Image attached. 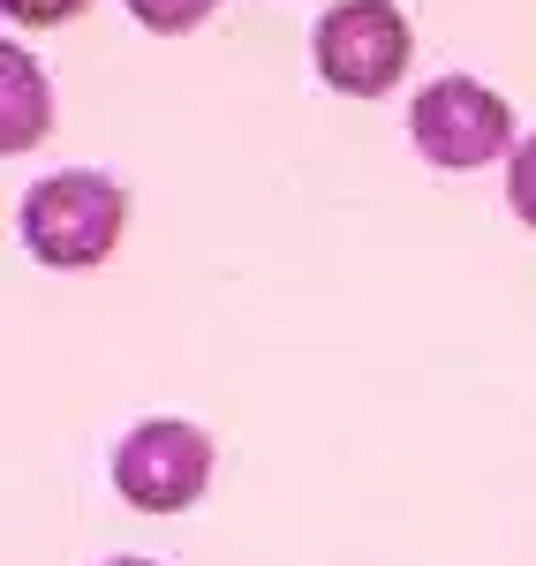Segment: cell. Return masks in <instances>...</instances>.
Returning a JSON list of instances; mask_svg holds the SVG:
<instances>
[{"label":"cell","instance_id":"cell-4","mask_svg":"<svg viewBox=\"0 0 536 566\" xmlns=\"http://www.w3.org/2000/svg\"><path fill=\"white\" fill-rule=\"evenodd\" d=\"M204 476H212V438L197 423H175V416L136 423L114 453V491L144 514H181L204 491Z\"/></svg>","mask_w":536,"mask_h":566},{"label":"cell","instance_id":"cell-2","mask_svg":"<svg viewBox=\"0 0 536 566\" xmlns=\"http://www.w3.org/2000/svg\"><path fill=\"white\" fill-rule=\"evenodd\" d=\"M408 129H416V151H423L431 167L469 175V167H492L498 151H506L514 114H506V98L484 91L476 76H439L431 91H416Z\"/></svg>","mask_w":536,"mask_h":566},{"label":"cell","instance_id":"cell-3","mask_svg":"<svg viewBox=\"0 0 536 566\" xmlns=\"http://www.w3.org/2000/svg\"><path fill=\"white\" fill-rule=\"evenodd\" d=\"M408 69V15L386 0H340L317 23V76L348 98H378L393 91Z\"/></svg>","mask_w":536,"mask_h":566},{"label":"cell","instance_id":"cell-1","mask_svg":"<svg viewBox=\"0 0 536 566\" xmlns=\"http://www.w3.org/2000/svg\"><path fill=\"white\" fill-rule=\"evenodd\" d=\"M122 234V189L91 167H69V175H45L31 197H23V242L39 264H98Z\"/></svg>","mask_w":536,"mask_h":566},{"label":"cell","instance_id":"cell-5","mask_svg":"<svg viewBox=\"0 0 536 566\" xmlns=\"http://www.w3.org/2000/svg\"><path fill=\"white\" fill-rule=\"evenodd\" d=\"M45 136V84H39V61L0 45V144L8 151H31Z\"/></svg>","mask_w":536,"mask_h":566},{"label":"cell","instance_id":"cell-8","mask_svg":"<svg viewBox=\"0 0 536 566\" xmlns=\"http://www.w3.org/2000/svg\"><path fill=\"white\" fill-rule=\"evenodd\" d=\"M15 23H61V15H76L84 0H0Z\"/></svg>","mask_w":536,"mask_h":566},{"label":"cell","instance_id":"cell-7","mask_svg":"<svg viewBox=\"0 0 536 566\" xmlns=\"http://www.w3.org/2000/svg\"><path fill=\"white\" fill-rule=\"evenodd\" d=\"M506 197H514V212L536 227V136L514 151V167H506Z\"/></svg>","mask_w":536,"mask_h":566},{"label":"cell","instance_id":"cell-6","mask_svg":"<svg viewBox=\"0 0 536 566\" xmlns=\"http://www.w3.org/2000/svg\"><path fill=\"white\" fill-rule=\"evenodd\" d=\"M129 8H136L144 31H189V23H204L220 0H129Z\"/></svg>","mask_w":536,"mask_h":566},{"label":"cell","instance_id":"cell-9","mask_svg":"<svg viewBox=\"0 0 536 566\" xmlns=\"http://www.w3.org/2000/svg\"><path fill=\"white\" fill-rule=\"evenodd\" d=\"M114 566H151V559H114Z\"/></svg>","mask_w":536,"mask_h":566}]
</instances>
